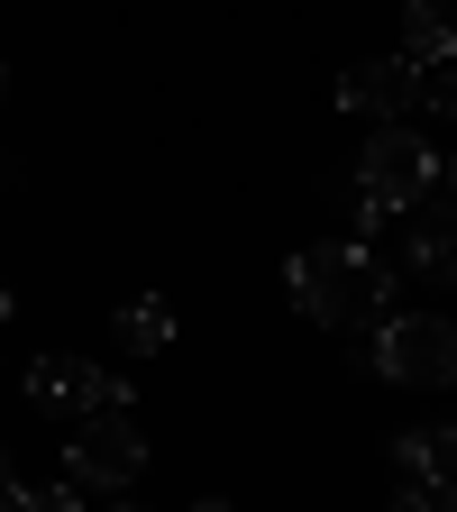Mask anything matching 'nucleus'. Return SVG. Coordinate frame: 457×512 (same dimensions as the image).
<instances>
[{
    "mask_svg": "<svg viewBox=\"0 0 457 512\" xmlns=\"http://www.w3.org/2000/svg\"><path fill=\"white\" fill-rule=\"evenodd\" d=\"M375 375L384 384H457V320L439 311H384L375 320Z\"/></svg>",
    "mask_w": 457,
    "mask_h": 512,
    "instance_id": "obj_2",
    "label": "nucleus"
},
{
    "mask_svg": "<svg viewBox=\"0 0 457 512\" xmlns=\"http://www.w3.org/2000/svg\"><path fill=\"white\" fill-rule=\"evenodd\" d=\"M412 275L421 284H457V202H439V192H430V202H412Z\"/></svg>",
    "mask_w": 457,
    "mask_h": 512,
    "instance_id": "obj_7",
    "label": "nucleus"
},
{
    "mask_svg": "<svg viewBox=\"0 0 457 512\" xmlns=\"http://www.w3.org/2000/svg\"><path fill=\"white\" fill-rule=\"evenodd\" d=\"M110 512H147V503H138V494H110Z\"/></svg>",
    "mask_w": 457,
    "mask_h": 512,
    "instance_id": "obj_17",
    "label": "nucleus"
},
{
    "mask_svg": "<svg viewBox=\"0 0 457 512\" xmlns=\"http://www.w3.org/2000/svg\"><path fill=\"white\" fill-rule=\"evenodd\" d=\"M421 101V64H403V55H366V64H348L339 74V110H357V119H403Z\"/></svg>",
    "mask_w": 457,
    "mask_h": 512,
    "instance_id": "obj_6",
    "label": "nucleus"
},
{
    "mask_svg": "<svg viewBox=\"0 0 457 512\" xmlns=\"http://www.w3.org/2000/svg\"><path fill=\"white\" fill-rule=\"evenodd\" d=\"M302 320H320V330H366V320L394 311V266H384L375 247L357 238H330V247H302L293 266H284Z\"/></svg>",
    "mask_w": 457,
    "mask_h": 512,
    "instance_id": "obj_1",
    "label": "nucleus"
},
{
    "mask_svg": "<svg viewBox=\"0 0 457 512\" xmlns=\"http://www.w3.org/2000/svg\"><path fill=\"white\" fill-rule=\"evenodd\" d=\"M430 192H439V202H457V156H439V183H430Z\"/></svg>",
    "mask_w": 457,
    "mask_h": 512,
    "instance_id": "obj_15",
    "label": "nucleus"
},
{
    "mask_svg": "<svg viewBox=\"0 0 457 512\" xmlns=\"http://www.w3.org/2000/svg\"><path fill=\"white\" fill-rule=\"evenodd\" d=\"M448 494H457V458H448Z\"/></svg>",
    "mask_w": 457,
    "mask_h": 512,
    "instance_id": "obj_19",
    "label": "nucleus"
},
{
    "mask_svg": "<svg viewBox=\"0 0 457 512\" xmlns=\"http://www.w3.org/2000/svg\"><path fill=\"white\" fill-rule=\"evenodd\" d=\"M403 64H421V74L457 64V28H448L439 0H403Z\"/></svg>",
    "mask_w": 457,
    "mask_h": 512,
    "instance_id": "obj_8",
    "label": "nucleus"
},
{
    "mask_svg": "<svg viewBox=\"0 0 457 512\" xmlns=\"http://www.w3.org/2000/svg\"><path fill=\"white\" fill-rule=\"evenodd\" d=\"M421 119H457V74H448V64H439V74H421Z\"/></svg>",
    "mask_w": 457,
    "mask_h": 512,
    "instance_id": "obj_12",
    "label": "nucleus"
},
{
    "mask_svg": "<svg viewBox=\"0 0 457 512\" xmlns=\"http://www.w3.org/2000/svg\"><path fill=\"white\" fill-rule=\"evenodd\" d=\"M394 512H457V494H448V485H403Z\"/></svg>",
    "mask_w": 457,
    "mask_h": 512,
    "instance_id": "obj_13",
    "label": "nucleus"
},
{
    "mask_svg": "<svg viewBox=\"0 0 457 512\" xmlns=\"http://www.w3.org/2000/svg\"><path fill=\"white\" fill-rule=\"evenodd\" d=\"M430 183H439V156H430V138H421L412 119H384L375 138L357 147V192H366V202H384V211L430 202Z\"/></svg>",
    "mask_w": 457,
    "mask_h": 512,
    "instance_id": "obj_3",
    "label": "nucleus"
},
{
    "mask_svg": "<svg viewBox=\"0 0 457 512\" xmlns=\"http://www.w3.org/2000/svg\"><path fill=\"white\" fill-rule=\"evenodd\" d=\"M119 339H128V357H165L174 348V302L165 293H128L119 302Z\"/></svg>",
    "mask_w": 457,
    "mask_h": 512,
    "instance_id": "obj_9",
    "label": "nucleus"
},
{
    "mask_svg": "<svg viewBox=\"0 0 457 512\" xmlns=\"http://www.w3.org/2000/svg\"><path fill=\"white\" fill-rule=\"evenodd\" d=\"M183 512H238V503H220V494H202V503H183Z\"/></svg>",
    "mask_w": 457,
    "mask_h": 512,
    "instance_id": "obj_16",
    "label": "nucleus"
},
{
    "mask_svg": "<svg viewBox=\"0 0 457 512\" xmlns=\"http://www.w3.org/2000/svg\"><path fill=\"white\" fill-rule=\"evenodd\" d=\"M10 512H83V485H19Z\"/></svg>",
    "mask_w": 457,
    "mask_h": 512,
    "instance_id": "obj_11",
    "label": "nucleus"
},
{
    "mask_svg": "<svg viewBox=\"0 0 457 512\" xmlns=\"http://www.w3.org/2000/svg\"><path fill=\"white\" fill-rule=\"evenodd\" d=\"M28 403H37V412H64V421L128 412L119 375H110V366H92V357H37V366H28Z\"/></svg>",
    "mask_w": 457,
    "mask_h": 512,
    "instance_id": "obj_5",
    "label": "nucleus"
},
{
    "mask_svg": "<svg viewBox=\"0 0 457 512\" xmlns=\"http://www.w3.org/2000/svg\"><path fill=\"white\" fill-rule=\"evenodd\" d=\"M147 467V439L128 412H92L74 439H64V485H101V494H128Z\"/></svg>",
    "mask_w": 457,
    "mask_h": 512,
    "instance_id": "obj_4",
    "label": "nucleus"
},
{
    "mask_svg": "<svg viewBox=\"0 0 457 512\" xmlns=\"http://www.w3.org/2000/svg\"><path fill=\"white\" fill-rule=\"evenodd\" d=\"M448 458H457V430H403L394 439L403 485H448Z\"/></svg>",
    "mask_w": 457,
    "mask_h": 512,
    "instance_id": "obj_10",
    "label": "nucleus"
},
{
    "mask_svg": "<svg viewBox=\"0 0 457 512\" xmlns=\"http://www.w3.org/2000/svg\"><path fill=\"white\" fill-rule=\"evenodd\" d=\"M19 503V467H10V448H0V512Z\"/></svg>",
    "mask_w": 457,
    "mask_h": 512,
    "instance_id": "obj_14",
    "label": "nucleus"
},
{
    "mask_svg": "<svg viewBox=\"0 0 457 512\" xmlns=\"http://www.w3.org/2000/svg\"><path fill=\"white\" fill-rule=\"evenodd\" d=\"M0 320H10V275H0Z\"/></svg>",
    "mask_w": 457,
    "mask_h": 512,
    "instance_id": "obj_18",
    "label": "nucleus"
},
{
    "mask_svg": "<svg viewBox=\"0 0 457 512\" xmlns=\"http://www.w3.org/2000/svg\"><path fill=\"white\" fill-rule=\"evenodd\" d=\"M0 92H10V64H0Z\"/></svg>",
    "mask_w": 457,
    "mask_h": 512,
    "instance_id": "obj_20",
    "label": "nucleus"
}]
</instances>
